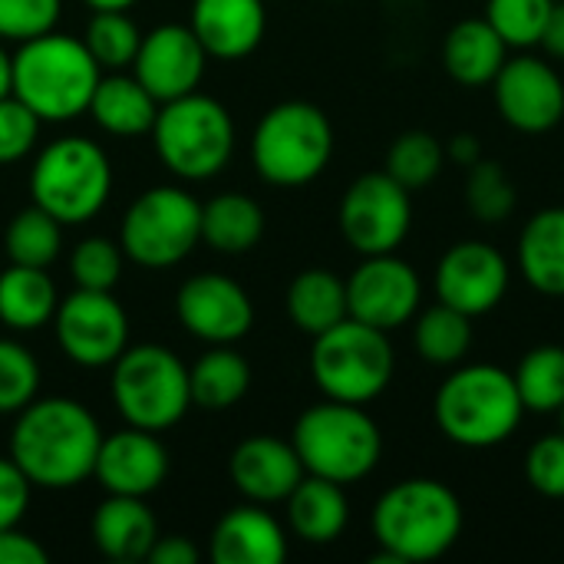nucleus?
<instances>
[{
  "mask_svg": "<svg viewBox=\"0 0 564 564\" xmlns=\"http://www.w3.org/2000/svg\"><path fill=\"white\" fill-rule=\"evenodd\" d=\"M370 525L383 549L373 564L436 562L463 535V502L446 482L406 479L377 499Z\"/></svg>",
  "mask_w": 564,
  "mask_h": 564,
  "instance_id": "obj_2",
  "label": "nucleus"
},
{
  "mask_svg": "<svg viewBox=\"0 0 564 564\" xmlns=\"http://www.w3.org/2000/svg\"><path fill=\"white\" fill-rule=\"evenodd\" d=\"M410 192L387 172L360 175L340 202V231L357 254H390L410 235Z\"/></svg>",
  "mask_w": 564,
  "mask_h": 564,
  "instance_id": "obj_12",
  "label": "nucleus"
},
{
  "mask_svg": "<svg viewBox=\"0 0 564 564\" xmlns=\"http://www.w3.org/2000/svg\"><path fill=\"white\" fill-rule=\"evenodd\" d=\"M198 549L188 542V539H182V535H169V539H155V545H152V552H149V558L145 562L152 564H198Z\"/></svg>",
  "mask_w": 564,
  "mask_h": 564,
  "instance_id": "obj_46",
  "label": "nucleus"
},
{
  "mask_svg": "<svg viewBox=\"0 0 564 564\" xmlns=\"http://www.w3.org/2000/svg\"><path fill=\"white\" fill-rule=\"evenodd\" d=\"M311 373L327 400L364 406L393 380V344L387 330L344 317L314 337Z\"/></svg>",
  "mask_w": 564,
  "mask_h": 564,
  "instance_id": "obj_9",
  "label": "nucleus"
},
{
  "mask_svg": "<svg viewBox=\"0 0 564 564\" xmlns=\"http://www.w3.org/2000/svg\"><path fill=\"white\" fill-rule=\"evenodd\" d=\"M509 291V261L489 241H459L436 264V294L466 317L489 314Z\"/></svg>",
  "mask_w": 564,
  "mask_h": 564,
  "instance_id": "obj_15",
  "label": "nucleus"
},
{
  "mask_svg": "<svg viewBox=\"0 0 564 564\" xmlns=\"http://www.w3.org/2000/svg\"><path fill=\"white\" fill-rule=\"evenodd\" d=\"M40 390V364L36 357L17 344L0 337V413H20L36 400Z\"/></svg>",
  "mask_w": 564,
  "mask_h": 564,
  "instance_id": "obj_40",
  "label": "nucleus"
},
{
  "mask_svg": "<svg viewBox=\"0 0 564 564\" xmlns=\"http://www.w3.org/2000/svg\"><path fill=\"white\" fill-rule=\"evenodd\" d=\"M212 558L218 564H281L288 558V539L278 519L258 502L238 506L215 525Z\"/></svg>",
  "mask_w": 564,
  "mask_h": 564,
  "instance_id": "obj_22",
  "label": "nucleus"
},
{
  "mask_svg": "<svg viewBox=\"0 0 564 564\" xmlns=\"http://www.w3.org/2000/svg\"><path fill=\"white\" fill-rule=\"evenodd\" d=\"M248 387H251V367L228 344H212V350L202 354L198 364L188 370L192 406L202 410H228L248 393Z\"/></svg>",
  "mask_w": 564,
  "mask_h": 564,
  "instance_id": "obj_31",
  "label": "nucleus"
},
{
  "mask_svg": "<svg viewBox=\"0 0 564 564\" xmlns=\"http://www.w3.org/2000/svg\"><path fill=\"white\" fill-rule=\"evenodd\" d=\"M264 235V212L254 198L221 192L202 205V241L221 254H245Z\"/></svg>",
  "mask_w": 564,
  "mask_h": 564,
  "instance_id": "obj_30",
  "label": "nucleus"
},
{
  "mask_svg": "<svg viewBox=\"0 0 564 564\" xmlns=\"http://www.w3.org/2000/svg\"><path fill=\"white\" fill-rule=\"evenodd\" d=\"M433 413L449 443L466 449H489L519 430L525 406L509 370L492 364H469L443 380Z\"/></svg>",
  "mask_w": 564,
  "mask_h": 564,
  "instance_id": "obj_4",
  "label": "nucleus"
},
{
  "mask_svg": "<svg viewBox=\"0 0 564 564\" xmlns=\"http://www.w3.org/2000/svg\"><path fill=\"white\" fill-rule=\"evenodd\" d=\"M443 162H446L443 142L436 135L423 132V129H413V132H403L390 145V152H387V175H393L406 192H413V188L430 185L443 172Z\"/></svg>",
  "mask_w": 564,
  "mask_h": 564,
  "instance_id": "obj_36",
  "label": "nucleus"
},
{
  "mask_svg": "<svg viewBox=\"0 0 564 564\" xmlns=\"http://www.w3.org/2000/svg\"><path fill=\"white\" fill-rule=\"evenodd\" d=\"M496 86V106L502 119L529 135L549 132L564 116V83L562 76L542 63L539 56H516L506 59Z\"/></svg>",
  "mask_w": 564,
  "mask_h": 564,
  "instance_id": "obj_18",
  "label": "nucleus"
},
{
  "mask_svg": "<svg viewBox=\"0 0 564 564\" xmlns=\"http://www.w3.org/2000/svg\"><path fill=\"white\" fill-rule=\"evenodd\" d=\"M334 155V129L314 102H278L251 135V162L271 185L294 188L314 182Z\"/></svg>",
  "mask_w": 564,
  "mask_h": 564,
  "instance_id": "obj_6",
  "label": "nucleus"
},
{
  "mask_svg": "<svg viewBox=\"0 0 564 564\" xmlns=\"http://www.w3.org/2000/svg\"><path fill=\"white\" fill-rule=\"evenodd\" d=\"M446 155H449L453 162H459L463 169H469V165H476V162L482 159V142H479L476 135H469V132L453 135L449 145H446Z\"/></svg>",
  "mask_w": 564,
  "mask_h": 564,
  "instance_id": "obj_48",
  "label": "nucleus"
},
{
  "mask_svg": "<svg viewBox=\"0 0 564 564\" xmlns=\"http://www.w3.org/2000/svg\"><path fill=\"white\" fill-rule=\"evenodd\" d=\"M83 43L99 63V69H126L139 53L142 33L126 10H96Z\"/></svg>",
  "mask_w": 564,
  "mask_h": 564,
  "instance_id": "obj_35",
  "label": "nucleus"
},
{
  "mask_svg": "<svg viewBox=\"0 0 564 564\" xmlns=\"http://www.w3.org/2000/svg\"><path fill=\"white\" fill-rule=\"evenodd\" d=\"M152 139L172 175L205 182L228 165L235 152V122L218 99L188 93L159 106Z\"/></svg>",
  "mask_w": 564,
  "mask_h": 564,
  "instance_id": "obj_8",
  "label": "nucleus"
},
{
  "mask_svg": "<svg viewBox=\"0 0 564 564\" xmlns=\"http://www.w3.org/2000/svg\"><path fill=\"white\" fill-rule=\"evenodd\" d=\"M288 314L297 330L317 337L340 324L347 314V281H340L327 268L301 271L288 288Z\"/></svg>",
  "mask_w": 564,
  "mask_h": 564,
  "instance_id": "obj_29",
  "label": "nucleus"
},
{
  "mask_svg": "<svg viewBox=\"0 0 564 564\" xmlns=\"http://www.w3.org/2000/svg\"><path fill=\"white\" fill-rule=\"evenodd\" d=\"M99 446L96 416L69 397L26 403L10 433V459L40 489H73L89 479Z\"/></svg>",
  "mask_w": 564,
  "mask_h": 564,
  "instance_id": "obj_1",
  "label": "nucleus"
},
{
  "mask_svg": "<svg viewBox=\"0 0 564 564\" xmlns=\"http://www.w3.org/2000/svg\"><path fill=\"white\" fill-rule=\"evenodd\" d=\"M122 245L109 238H83L69 254V278L86 291H112L122 274Z\"/></svg>",
  "mask_w": 564,
  "mask_h": 564,
  "instance_id": "obj_39",
  "label": "nucleus"
},
{
  "mask_svg": "<svg viewBox=\"0 0 564 564\" xmlns=\"http://www.w3.org/2000/svg\"><path fill=\"white\" fill-rule=\"evenodd\" d=\"M99 129L112 135H142L152 132L159 116V99L135 79V76H102L86 109Z\"/></svg>",
  "mask_w": 564,
  "mask_h": 564,
  "instance_id": "obj_27",
  "label": "nucleus"
},
{
  "mask_svg": "<svg viewBox=\"0 0 564 564\" xmlns=\"http://www.w3.org/2000/svg\"><path fill=\"white\" fill-rule=\"evenodd\" d=\"M525 479L545 499H564V433L532 443L525 456Z\"/></svg>",
  "mask_w": 564,
  "mask_h": 564,
  "instance_id": "obj_43",
  "label": "nucleus"
},
{
  "mask_svg": "<svg viewBox=\"0 0 564 564\" xmlns=\"http://www.w3.org/2000/svg\"><path fill=\"white\" fill-rule=\"evenodd\" d=\"M188 26L208 56L241 59L254 53L264 36V0H195Z\"/></svg>",
  "mask_w": 564,
  "mask_h": 564,
  "instance_id": "obj_21",
  "label": "nucleus"
},
{
  "mask_svg": "<svg viewBox=\"0 0 564 564\" xmlns=\"http://www.w3.org/2000/svg\"><path fill=\"white\" fill-rule=\"evenodd\" d=\"M155 539V516L139 496H109L93 512V545L112 562H145Z\"/></svg>",
  "mask_w": 564,
  "mask_h": 564,
  "instance_id": "obj_23",
  "label": "nucleus"
},
{
  "mask_svg": "<svg viewBox=\"0 0 564 564\" xmlns=\"http://www.w3.org/2000/svg\"><path fill=\"white\" fill-rule=\"evenodd\" d=\"M205 46L185 23H162L149 30L132 59V76L162 102L182 99L198 89L205 76Z\"/></svg>",
  "mask_w": 564,
  "mask_h": 564,
  "instance_id": "obj_16",
  "label": "nucleus"
},
{
  "mask_svg": "<svg viewBox=\"0 0 564 564\" xmlns=\"http://www.w3.org/2000/svg\"><path fill=\"white\" fill-rule=\"evenodd\" d=\"M99 63L83 40L66 33H40L13 53V96L36 112L40 122H69L89 109Z\"/></svg>",
  "mask_w": 564,
  "mask_h": 564,
  "instance_id": "obj_3",
  "label": "nucleus"
},
{
  "mask_svg": "<svg viewBox=\"0 0 564 564\" xmlns=\"http://www.w3.org/2000/svg\"><path fill=\"white\" fill-rule=\"evenodd\" d=\"M46 549L23 535L17 525L13 529H0V564H46Z\"/></svg>",
  "mask_w": 564,
  "mask_h": 564,
  "instance_id": "obj_45",
  "label": "nucleus"
},
{
  "mask_svg": "<svg viewBox=\"0 0 564 564\" xmlns=\"http://www.w3.org/2000/svg\"><path fill=\"white\" fill-rule=\"evenodd\" d=\"M112 403L129 426L162 433L192 406L188 370L169 347H126L112 364Z\"/></svg>",
  "mask_w": 564,
  "mask_h": 564,
  "instance_id": "obj_10",
  "label": "nucleus"
},
{
  "mask_svg": "<svg viewBox=\"0 0 564 564\" xmlns=\"http://www.w3.org/2000/svg\"><path fill=\"white\" fill-rule=\"evenodd\" d=\"M182 327L205 344H235L254 324L248 291L225 274H195L175 294Z\"/></svg>",
  "mask_w": 564,
  "mask_h": 564,
  "instance_id": "obj_17",
  "label": "nucleus"
},
{
  "mask_svg": "<svg viewBox=\"0 0 564 564\" xmlns=\"http://www.w3.org/2000/svg\"><path fill=\"white\" fill-rule=\"evenodd\" d=\"M291 446L297 449L307 476L350 486L377 469L383 436L364 406L324 400L297 416Z\"/></svg>",
  "mask_w": 564,
  "mask_h": 564,
  "instance_id": "obj_5",
  "label": "nucleus"
},
{
  "mask_svg": "<svg viewBox=\"0 0 564 564\" xmlns=\"http://www.w3.org/2000/svg\"><path fill=\"white\" fill-rule=\"evenodd\" d=\"M56 284L46 268L10 264L0 274V321L10 330H40L56 314Z\"/></svg>",
  "mask_w": 564,
  "mask_h": 564,
  "instance_id": "obj_28",
  "label": "nucleus"
},
{
  "mask_svg": "<svg viewBox=\"0 0 564 564\" xmlns=\"http://www.w3.org/2000/svg\"><path fill=\"white\" fill-rule=\"evenodd\" d=\"M63 0H0V40H33L59 23Z\"/></svg>",
  "mask_w": 564,
  "mask_h": 564,
  "instance_id": "obj_41",
  "label": "nucleus"
},
{
  "mask_svg": "<svg viewBox=\"0 0 564 564\" xmlns=\"http://www.w3.org/2000/svg\"><path fill=\"white\" fill-rule=\"evenodd\" d=\"M202 241V205L175 185L142 192L122 215V254L142 268H172Z\"/></svg>",
  "mask_w": 564,
  "mask_h": 564,
  "instance_id": "obj_11",
  "label": "nucleus"
},
{
  "mask_svg": "<svg viewBox=\"0 0 564 564\" xmlns=\"http://www.w3.org/2000/svg\"><path fill=\"white\" fill-rule=\"evenodd\" d=\"M466 202L469 212L486 221V225H499L516 212V185L506 175V169L492 159H479L476 165H469V182H466Z\"/></svg>",
  "mask_w": 564,
  "mask_h": 564,
  "instance_id": "obj_37",
  "label": "nucleus"
},
{
  "mask_svg": "<svg viewBox=\"0 0 564 564\" xmlns=\"http://www.w3.org/2000/svg\"><path fill=\"white\" fill-rule=\"evenodd\" d=\"M56 340L63 354L79 367H112L129 347V317L112 291L76 288L53 314Z\"/></svg>",
  "mask_w": 564,
  "mask_h": 564,
  "instance_id": "obj_13",
  "label": "nucleus"
},
{
  "mask_svg": "<svg viewBox=\"0 0 564 564\" xmlns=\"http://www.w3.org/2000/svg\"><path fill=\"white\" fill-rule=\"evenodd\" d=\"M423 284L413 264L390 254H367L364 264L347 278V314L377 330H397L416 317Z\"/></svg>",
  "mask_w": 564,
  "mask_h": 564,
  "instance_id": "obj_14",
  "label": "nucleus"
},
{
  "mask_svg": "<svg viewBox=\"0 0 564 564\" xmlns=\"http://www.w3.org/2000/svg\"><path fill=\"white\" fill-rule=\"evenodd\" d=\"M93 10H129L135 0H86Z\"/></svg>",
  "mask_w": 564,
  "mask_h": 564,
  "instance_id": "obj_50",
  "label": "nucleus"
},
{
  "mask_svg": "<svg viewBox=\"0 0 564 564\" xmlns=\"http://www.w3.org/2000/svg\"><path fill=\"white\" fill-rule=\"evenodd\" d=\"M33 482L23 476V469L13 459H0V529L20 525L26 506H30Z\"/></svg>",
  "mask_w": 564,
  "mask_h": 564,
  "instance_id": "obj_44",
  "label": "nucleus"
},
{
  "mask_svg": "<svg viewBox=\"0 0 564 564\" xmlns=\"http://www.w3.org/2000/svg\"><path fill=\"white\" fill-rule=\"evenodd\" d=\"M13 93V56L0 46V99Z\"/></svg>",
  "mask_w": 564,
  "mask_h": 564,
  "instance_id": "obj_49",
  "label": "nucleus"
},
{
  "mask_svg": "<svg viewBox=\"0 0 564 564\" xmlns=\"http://www.w3.org/2000/svg\"><path fill=\"white\" fill-rule=\"evenodd\" d=\"M509 59L506 40L482 20H459L443 43L446 73L463 86H486L499 76L502 63Z\"/></svg>",
  "mask_w": 564,
  "mask_h": 564,
  "instance_id": "obj_25",
  "label": "nucleus"
},
{
  "mask_svg": "<svg viewBox=\"0 0 564 564\" xmlns=\"http://www.w3.org/2000/svg\"><path fill=\"white\" fill-rule=\"evenodd\" d=\"M288 519L297 539L311 545H330L344 535L350 522V502L340 482L304 476L288 496Z\"/></svg>",
  "mask_w": 564,
  "mask_h": 564,
  "instance_id": "obj_24",
  "label": "nucleus"
},
{
  "mask_svg": "<svg viewBox=\"0 0 564 564\" xmlns=\"http://www.w3.org/2000/svg\"><path fill=\"white\" fill-rule=\"evenodd\" d=\"M542 46L564 59V0H555L552 3V13H549V23L542 30Z\"/></svg>",
  "mask_w": 564,
  "mask_h": 564,
  "instance_id": "obj_47",
  "label": "nucleus"
},
{
  "mask_svg": "<svg viewBox=\"0 0 564 564\" xmlns=\"http://www.w3.org/2000/svg\"><path fill=\"white\" fill-rule=\"evenodd\" d=\"M555 413H558V433H564V403L555 410Z\"/></svg>",
  "mask_w": 564,
  "mask_h": 564,
  "instance_id": "obj_51",
  "label": "nucleus"
},
{
  "mask_svg": "<svg viewBox=\"0 0 564 564\" xmlns=\"http://www.w3.org/2000/svg\"><path fill=\"white\" fill-rule=\"evenodd\" d=\"M63 225L43 212L40 205H30L23 212L13 215V221L7 225V258L10 264H30V268H50L59 254L63 245Z\"/></svg>",
  "mask_w": 564,
  "mask_h": 564,
  "instance_id": "obj_34",
  "label": "nucleus"
},
{
  "mask_svg": "<svg viewBox=\"0 0 564 564\" xmlns=\"http://www.w3.org/2000/svg\"><path fill=\"white\" fill-rule=\"evenodd\" d=\"M473 317H466L463 311L449 307V304H436L430 311L420 314L413 340H416V354L433 364V367H456L463 364V357L473 347Z\"/></svg>",
  "mask_w": 564,
  "mask_h": 564,
  "instance_id": "obj_32",
  "label": "nucleus"
},
{
  "mask_svg": "<svg viewBox=\"0 0 564 564\" xmlns=\"http://www.w3.org/2000/svg\"><path fill=\"white\" fill-rule=\"evenodd\" d=\"M96 482L109 496H152L169 476V453L155 433L126 426L112 436H102L96 466Z\"/></svg>",
  "mask_w": 564,
  "mask_h": 564,
  "instance_id": "obj_19",
  "label": "nucleus"
},
{
  "mask_svg": "<svg viewBox=\"0 0 564 564\" xmlns=\"http://www.w3.org/2000/svg\"><path fill=\"white\" fill-rule=\"evenodd\" d=\"M40 135V119L13 93L0 99V165L20 162Z\"/></svg>",
  "mask_w": 564,
  "mask_h": 564,
  "instance_id": "obj_42",
  "label": "nucleus"
},
{
  "mask_svg": "<svg viewBox=\"0 0 564 564\" xmlns=\"http://www.w3.org/2000/svg\"><path fill=\"white\" fill-rule=\"evenodd\" d=\"M522 278L549 297H564V208H545L529 218L519 238Z\"/></svg>",
  "mask_w": 564,
  "mask_h": 564,
  "instance_id": "obj_26",
  "label": "nucleus"
},
{
  "mask_svg": "<svg viewBox=\"0 0 564 564\" xmlns=\"http://www.w3.org/2000/svg\"><path fill=\"white\" fill-rule=\"evenodd\" d=\"M512 377L525 413H555L564 403V347L542 344L529 350Z\"/></svg>",
  "mask_w": 564,
  "mask_h": 564,
  "instance_id": "obj_33",
  "label": "nucleus"
},
{
  "mask_svg": "<svg viewBox=\"0 0 564 564\" xmlns=\"http://www.w3.org/2000/svg\"><path fill=\"white\" fill-rule=\"evenodd\" d=\"M228 476L241 496L258 506L288 502L297 482L307 476L297 449L274 436H251L235 446L228 459Z\"/></svg>",
  "mask_w": 564,
  "mask_h": 564,
  "instance_id": "obj_20",
  "label": "nucleus"
},
{
  "mask_svg": "<svg viewBox=\"0 0 564 564\" xmlns=\"http://www.w3.org/2000/svg\"><path fill=\"white\" fill-rule=\"evenodd\" d=\"M112 192V165L93 139L66 135L50 142L30 172L33 205L50 212L59 225H83L96 218Z\"/></svg>",
  "mask_w": 564,
  "mask_h": 564,
  "instance_id": "obj_7",
  "label": "nucleus"
},
{
  "mask_svg": "<svg viewBox=\"0 0 564 564\" xmlns=\"http://www.w3.org/2000/svg\"><path fill=\"white\" fill-rule=\"evenodd\" d=\"M555 0H489L486 20L492 23V30L506 40V46L512 50H529L535 43H542V30L549 23Z\"/></svg>",
  "mask_w": 564,
  "mask_h": 564,
  "instance_id": "obj_38",
  "label": "nucleus"
}]
</instances>
